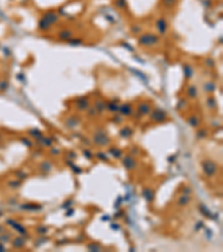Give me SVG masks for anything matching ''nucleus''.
<instances>
[{
  "mask_svg": "<svg viewBox=\"0 0 223 252\" xmlns=\"http://www.w3.org/2000/svg\"><path fill=\"white\" fill-rule=\"evenodd\" d=\"M137 44L143 47H154L160 44V36L153 33L139 34L137 38Z\"/></svg>",
  "mask_w": 223,
  "mask_h": 252,
  "instance_id": "nucleus-1",
  "label": "nucleus"
},
{
  "mask_svg": "<svg viewBox=\"0 0 223 252\" xmlns=\"http://www.w3.org/2000/svg\"><path fill=\"white\" fill-rule=\"evenodd\" d=\"M93 144L97 147H107L110 144V136L103 130H98L93 134Z\"/></svg>",
  "mask_w": 223,
  "mask_h": 252,
  "instance_id": "nucleus-2",
  "label": "nucleus"
},
{
  "mask_svg": "<svg viewBox=\"0 0 223 252\" xmlns=\"http://www.w3.org/2000/svg\"><path fill=\"white\" fill-rule=\"evenodd\" d=\"M201 168L202 171L205 176L207 177H213L215 174L218 173V165L215 161L211 160V159H204L201 161Z\"/></svg>",
  "mask_w": 223,
  "mask_h": 252,
  "instance_id": "nucleus-3",
  "label": "nucleus"
},
{
  "mask_svg": "<svg viewBox=\"0 0 223 252\" xmlns=\"http://www.w3.org/2000/svg\"><path fill=\"white\" fill-rule=\"evenodd\" d=\"M149 115V120L152 122H155V123L164 122L165 120L167 119V113H166V111L161 108H156L154 109V110H152Z\"/></svg>",
  "mask_w": 223,
  "mask_h": 252,
  "instance_id": "nucleus-4",
  "label": "nucleus"
},
{
  "mask_svg": "<svg viewBox=\"0 0 223 252\" xmlns=\"http://www.w3.org/2000/svg\"><path fill=\"white\" fill-rule=\"evenodd\" d=\"M75 108L79 112L87 111V109L91 107V100L88 96H81L75 100Z\"/></svg>",
  "mask_w": 223,
  "mask_h": 252,
  "instance_id": "nucleus-5",
  "label": "nucleus"
},
{
  "mask_svg": "<svg viewBox=\"0 0 223 252\" xmlns=\"http://www.w3.org/2000/svg\"><path fill=\"white\" fill-rule=\"evenodd\" d=\"M155 27H156V30L159 32V34L161 35V36H165V35L167 34L168 23H167V20L165 19L164 17H160V18L156 19Z\"/></svg>",
  "mask_w": 223,
  "mask_h": 252,
  "instance_id": "nucleus-6",
  "label": "nucleus"
},
{
  "mask_svg": "<svg viewBox=\"0 0 223 252\" xmlns=\"http://www.w3.org/2000/svg\"><path fill=\"white\" fill-rule=\"evenodd\" d=\"M122 165L125 167V169L132 171V170H134L136 168L137 163H136L135 158L133 157V156L127 155V156H125V157H122Z\"/></svg>",
  "mask_w": 223,
  "mask_h": 252,
  "instance_id": "nucleus-7",
  "label": "nucleus"
},
{
  "mask_svg": "<svg viewBox=\"0 0 223 252\" xmlns=\"http://www.w3.org/2000/svg\"><path fill=\"white\" fill-rule=\"evenodd\" d=\"M81 123V118L78 115H69L67 117V119L65 120V127L68 128V129H75L77 128L78 125Z\"/></svg>",
  "mask_w": 223,
  "mask_h": 252,
  "instance_id": "nucleus-8",
  "label": "nucleus"
},
{
  "mask_svg": "<svg viewBox=\"0 0 223 252\" xmlns=\"http://www.w3.org/2000/svg\"><path fill=\"white\" fill-rule=\"evenodd\" d=\"M152 104L149 102L143 101L139 102L138 105H137V112H138L141 115H149L152 111Z\"/></svg>",
  "mask_w": 223,
  "mask_h": 252,
  "instance_id": "nucleus-9",
  "label": "nucleus"
},
{
  "mask_svg": "<svg viewBox=\"0 0 223 252\" xmlns=\"http://www.w3.org/2000/svg\"><path fill=\"white\" fill-rule=\"evenodd\" d=\"M118 112H120V115H124V117H129V115H133L134 112V109H133V105L128 102H125V103H122L120 104V108H118Z\"/></svg>",
  "mask_w": 223,
  "mask_h": 252,
  "instance_id": "nucleus-10",
  "label": "nucleus"
},
{
  "mask_svg": "<svg viewBox=\"0 0 223 252\" xmlns=\"http://www.w3.org/2000/svg\"><path fill=\"white\" fill-rule=\"evenodd\" d=\"M41 17H44L47 21H48L50 25H55V24H57L59 21V15L58 13H56L55 11H52V10H49V11H46L44 15H42Z\"/></svg>",
  "mask_w": 223,
  "mask_h": 252,
  "instance_id": "nucleus-11",
  "label": "nucleus"
},
{
  "mask_svg": "<svg viewBox=\"0 0 223 252\" xmlns=\"http://www.w3.org/2000/svg\"><path fill=\"white\" fill-rule=\"evenodd\" d=\"M57 37H58V39L62 40V42H67V40H69L70 38L74 37V32L68 29V28H65V29H62L60 32H58Z\"/></svg>",
  "mask_w": 223,
  "mask_h": 252,
  "instance_id": "nucleus-12",
  "label": "nucleus"
},
{
  "mask_svg": "<svg viewBox=\"0 0 223 252\" xmlns=\"http://www.w3.org/2000/svg\"><path fill=\"white\" fill-rule=\"evenodd\" d=\"M142 196L144 197V200H145L147 203H152L153 201H154V197H155V193H154V190H153L151 187H145V188L142 190Z\"/></svg>",
  "mask_w": 223,
  "mask_h": 252,
  "instance_id": "nucleus-13",
  "label": "nucleus"
},
{
  "mask_svg": "<svg viewBox=\"0 0 223 252\" xmlns=\"http://www.w3.org/2000/svg\"><path fill=\"white\" fill-rule=\"evenodd\" d=\"M21 210L25 211H31V212H38V211L42 210V205L41 204H37V203H26L23 204L20 206Z\"/></svg>",
  "mask_w": 223,
  "mask_h": 252,
  "instance_id": "nucleus-14",
  "label": "nucleus"
},
{
  "mask_svg": "<svg viewBox=\"0 0 223 252\" xmlns=\"http://www.w3.org/2000/svg\"><path fill=\"white\" fill-rule=\"evenodd\" d=\"M191 200H192L191 195H188V194H182L181 196L178 197V202H176V205H178V207H184V206H186V205L190 204Z\"/></svg>",
  "mask_w": 223,
  "mask_h": 252,
  "instance_id": "nucleus-15",
  "label": "nucleus"
},
{
  "mask_svg": "<svg viewBox=\"0 0 223 252\" xmlns=\"http://www.w3.org/2000/svg\"><path fill=\"white\" fill-rule=\"evenodd\" d=\"M50 28H52V25H50L44 17H41L38 21V30H40L42 33H46V32H48Z\"/></svg>",
  "mask_w": 223,
  "mask_h": 252,
  "instance_id": "nucleus-16",
  "label": "nucleus"
},
{
  "mask_svg": "<svg viewBox=\"0 0 223 252\" xmlns=\"http://www.w3.org/2000/svg\"><path fill=\"white\" fill-rule=\"evenodd\" d=\"M96 110L97 115H102L103 112L106 111V102H104L103 100H97L93 105Z\"/></svg>",
  "mask_w": 223,
  "mask_h": 252,
  "instance_id": "nucleus-17",
  "label": "nucleus"
},
{
  "mask_svg": "<svg viewBox=\"0 0 223 252\" xmlns=\"http://www.w3.org/2000/svg\"><path fill=\"white\" fill-rule=\"evenodd\" d=\"M9 223H11L10 225L13 226V228H15V229L18 231V232L20 233V234H23V235L27 236V234H28V231H27L25 228L23 226V224H20V223H17L16 221H13V220H10V221H8Z\"/></svg>",
  "mask_w": 223,
  "mask_h": 252,
  "instance_id": "nucleus-18",
  "label": "nucleus"
},
{
  "mask_svg": "<svg viewBox=\"0 0 223 252\" xmlns=\"http://www.w3.org/2000/svg\"><path fill=\"white\" fill-rule=\"evenodd\" d=\"M120 136L122 138H124V139H128V138H131L133 136V134H134V131H133V129H131L129 127H127V126H125V127L120 128Z\"/></svg>",
  "mask_w": 223,
  "mask_h": 252,
  "instance_id": "nucleus-19",
  "label": "nucleus"
},
{
  "mask_svg": "<svg viewBox=\"0 0 223 252\" xmlns=\"http://www.w3.org/2000/svg\"><path fill=\"white\" fill-rule=\"evenodd\" d=\"M183 74H184V77L186 80L192 79V76L194 74L193 67L191 65H189V64H184L183 65Z\"/></svg>",
  "mask_w": 223,
  "mask_h": 252,
  "instance_id": "nucleus-20",
  "label": "nucleus"
},
{
  "mask_svg": "<svg viewBox=\"0 0 223 252\" xmlns=\"http://www.w3.org/2000/svg\"><path fill=\"white\" fill-rule=\"evenodd\" d=\"M118 108H120V104L116 103V100L115 101H110L106 103V111L112 112V113H117L118 112Z\"/></svg>",
  "mask_w": 223,
  "mask_h": 252,
  "instance_id": "nucleus-21",
  "label": "nucleus"
},
{
  "mask_svg": "<svg viewBox=\"0 0 223 252\" xmlns=\"http://www.w3.org/2000/svg\"><path fill=\"white\" fill-rule=\"evenodd\" d=\"M197 88L195 85H189L188 88H186V95H188L190 99H196L197 98Z\"/></svg>",
  "mask_w": 223,
  "mask_h": 252,
  "instance_id": "nucleus-22",
  "label": "nucleus"
},
{
  "mask_svg": "<svg viewBox=\"0 0 223 252\" xmlns=\"http://www.w3.org/2000/svg\"><path fill=\"white\" fill-rule=\"evenodd\" d=\"M39 169H40V171H42V173H49V171L52 169V164L48 160H44L39 165Z\"/></svg>",
  "mask_w": 223,
  "mask_h": 252,
  "instance_id": "nucleus-23",
  "label": "nucleus"
},
{
  "mask_svg": "<svg viewBox=\"0 0 223 252\" xmlns=\"http://www.w3.org/2000/svg\"><path fill=\"white\" fill-rule=\"evenodd\" d=\"M108 152H110L114 158H116V159H120V158L123 157V151H122V149H120V148L117 147L110 148V149H108Z\"/></svg>",
  "mask_w": 223,
  "mask_h": 252,
  "instance_id": "nucleus-24",
  "label": "nucleus"
},
{
  "mask_svg": "<svg viewBox=\"0 0 223 252\" xmlns=\"http://www.w3.org/2000/svg\"><path fill=\"white\" fill-rule=\"evenodd\" d=\"M203 90L204 92H207V93L214 92L217 90V84H215L213 81H207V82H205L203 84Z\"/></svg>",
  "mask_w": 223,
  "mask_h": 252,
  "instance_id": "nucleus-25",
  "label": "nucleus"
},
{
  "mask_svg": "<svg viewBox=\"0 0 223 252\" xmlns=\"http://www.w3.org/2000/svg\"><path fill=\"white\" fill-rule=\"evenodd\" d=\"M188 123L190 127L192 128H197L199 126H200V119L197 118L195 115H190L188 118Z\"/></svg>",
  "mask_w": 223,
  "mask_h": 252,
  "instance_id": "nucleus-26",
  "label": "nucleus"
},
{
  "mask_svg": "<svg viewBox=\"0 0 223 252\" xmlns=\"http://www.w3.org/2000/svg\"><path fill=\"white\" fill-rule=\"evenodd\" d=\"M205 104H207V108L210 109V110H214V109H217L218 107L217 100H215L213 96H209V98L207 99V101H205Z\"/></svg>",
  "mask_w": 223,
  "mask_h": 252,
  "instance_id": "nucleus-27",
  "label": "nucleus"
},
{
  "mask_svg": "<svg viewBox=\"0 0 223 252\" xmlns=\"http://www.w3.org/2000/svg\"><path fill=\"white\" fill-rule=\"evenodd\" d=\"M28 134H29L32 138H35L37 141H38L39 139H41V137H42V132L39 130V129H37V128H32V129H30V130L28 131Z\"/></svg>",
  "mask_w": 223,
  "mask_h": 252,
  "instance_id": "nucleus-28",
  "label": "nucleus"
},
{
  "mask_svg": "<svg viewBox=\"0 0 223 252\" xmlns=\"http://www.w3.org/2000/svg\"><path fill=\"white\" fill-rule=\"evenodd\" d=\"M199 209H200L201 213H202V214H204V215L207 216V217H209V219H214L213 214H212V213L209 211V209H207L205 205H203V204H200V205H199Z\"/></svg>",
  "mask_w": 223,
  "mask_h": 252,
  "instance_id": "nucleus-29",
  "label": "nucleus"
},
{
  "mask_svg": "<svg viewBox=\"0 0 223 252\" xmlns=\"http://www.w3.org/2000/svg\"><path fill=\"white\" fill-rule=\"evenodd\" d=\"M13 246H15L16 249H21V248L25 246V240H23V238L18 236V238H16V239L13 241Z\"/></svg>",
  "mask_w": 223,
  "mask_h": 252,
  "instance_id": "nucleus-30",
  "label": "nucleus"
},
{
  "mask_svg": "<svg viewBox=\"0 0 223 252\" xmlns=\"http://www.w3.org/2000/svg\"><path fill=\"white\" fill-rule=\"evenodd\" d=\"M38 142H40L44 147H52V140L49 137H44L42 136L41 139L38 140Z\"/></svg>",
  "mask_w": 223,
  "mask_h": 252,
  "instance_id": "nucleus-31",
  "label": "nucleus"
},
{
  "mask_svg": "<svg viewBox=\"0 0 223 252\" xmlns=\"http://www.w3.org/2000/svg\"><path fill=\"white\" fill-rule=\"evenodd\" d=\"M86 248H87L88 251H93V252H99L102 251V246H99V244H97V243H88L87 246H86Z\"/></svg>",
  "mask_w": 223,
  "mask_h": 252,
  "instance_id": "nucleus-32",
  "label": "nucleus"
},
{
  "mask_svg": "<svg viewBox=\"0 0 223 252\" xmlns=\"http://www.w3.org/2000/svg\"><path fill=\"white\" fill-rule=\"evenodd\" d=\"M66 43H67L68 45H70V46H81V45H83V44H84L83 39H81V38H75V37L70 38V39L67 40Z\"/></svg>",
  "mask_w": 223,
  "mask_h": 252,
  "instance_id": "nucleus-33",
  "label": "nucleus"
},
{
  "mask_svg": "<svg viewBox=\"0 0 223 252\" xmlns=\"http://www.w3.org/2000/svg\"><path fill=\"white\" fill-rule=\"evenodd\" d=\"M48 231H49V228L48 226H45V225H40L36 229V232L38 233V234H40V235H45V234H47Z\"/></svg>",
  "mask_w": 223,
  "mask_h": 252,
  "instance_id": "nucleus-34",
  "label": "nucleus"
},
{
  "mask_svg": "<svg viewBox=\"0 0 223 252\" xmlns=\"http://www.w3.org/2000/svg\"><path fill=\"white\" fill-rule=\"evenodd\" d=\"M115 6L118 9H126L127 2L126 0H115Z\"/></svg>",
  "mask_w": 223,
  "mask_h": 252,
  "instance_id": "nucleus-35",
  "label": "nucleus"
},
{
  "mask_svg": "<svg viewBox=\"0 0 223 252\" xmlns=\"http://www.w3.org/2000/svg\"><path fill=\"white\" fill-rule=\"evenodd\" d=\"M131 32H132L134 35H139V34H142L143 28L142 26H139V25H133V26L131 27Z\"/></svg>",
  "mask_w": 223,
  "mask_h": 252,
  "instance_id": "nucleus-36",
  "label": "nucleus"
},
{
  "mask_svg": "<svg viewBox=\"0 0 223 252\" xmlns=\"http://www.w3.org/2000/svg\"><path fill=\"white\" fill-rule=\"evenodd\" d=\"M176 2H178V0H162V3L165 8H172V7H174Z\"/></svg>",
  "mask_w": 223,
  "mask_h": 252,
  "instance_id": "nucleus-37",
  "label": "nucleus"
},
{
  "mask_svg": "<svg viewBox=\"0 0 223 252\" xmlns=\"http://www.w3.org/2000/svg\"><path fill=\"white\" fill-rule=\"evenodd\" d=\"M87 117L88 118H93V117H95V115H97V112H96V110H95V108L94 107H89V108L87 109Z\"/></svg>",
  "mask_w": 223,
  "mask_h": 252,
  "instance_id": "nucleus-38",
  "label": "nucleus"
},
{
  "mask_svg": "<svg viewBox=\"0 0 223 252\" xmlns=\"http://www.w3.org/2000/svg\"><path fill=\"white\" fill-rule=\"evenodd\" d=\"M112 121L114 122V123H117V125H120L122 122H123V115H114L113 119H112Z\"/></svg>",
  "mask_w": 223,
  "mask_h": 252,
  "instance_id": "nucleus-39",
  "label": "nucleus"
},
{
  "mask_svg": "<svg viewBox=\"0 0 223 252\" xmlns=\"http://www.w3.org/2000/svg\"><path fill=\"white\" fill-rule=\"evenodd\" d=\"M197 136L196 137L199 138V139H204V138L207 136V131L205 130V129H201V130L197 131Z\"/></svg>",
  "mask_w": 223,
  "mask_h": 252,
  "instance_id": "nucleus-40",
  "label": "nucleus"
},
{
  "mask_svg": "<svg viewBox=\"0 0 223 252\" xmlns=\"http://www.w3.org/2000/svg\"><path fill=\"white\" fill-rule=\"evenodd\" d=\"M96 157L98 158V159H100V160H104V161L108 160V158H107L106 154H105V152H102V151H97V152H96Z\"/></svg>",
  "mask_w": 223,
  "mask_h": 252,
  "instance_id": "nucleus-41",
  "label": "nucleus"
},
{
  "mask_svg": "<svg viewBox=\"0 0 223 252\" xmlns=\"http://www.w3.org/2000/svg\"><path fill=\"white\" fill-rule=\"evenodd\" d=\"M185 105H186V99H180V101H178V104H176V109H178V110H181L182 108H184Z\"/></svg>",
  "mask_w": 223,
  "mask_h": 252,
  "instance_id": "nucleus-42",
  "label": "nucleus"
},
{
  "mask_svg": "<svg viewBox=\"0 0 223 252\" xmlns=\"http://www.w3.org/2000/svg\"><path fill=\"white\" fill-rule=\"evenodd\" d=\"M205 65H207V67H214L215 63H214V61L212 58L207 57V58H205Z\"/></svg>",
  "mask_w": 223,
  "mask_h": 252,
  "instance_id": "nucleus-43",
  "label": "nucleus"
},
{
  "mask_svg": "<svg viewBox=\"0 0 223 252\" xmlns=\"http://www.w3.org/2000/svg\"><path fill=\"white\" fill-rule=\"evenodd\" d=\"M20 140H21V142H23V144L26 145L27 147H32V145H34L32 144V141H30L28 138H21Z\"/></svg>",
  "mask_w": 223,
  "mask_h": 252,
  "instance_id": "nucleus-44",
  "label": "nucleus"
},
{
  "mask_svg": "<svg viewBox=\"0 0 223 252\" xmlns=\"http://www.w3.org/2000/svg\"><path fill=\"white\" fill-rule=\"evenodd\" d=\"M83 155H84V157H86L87 159H91V158L93 157V154H92L89 150H87V149H84V150H83Z\"/></svg>",
  "mask_w": 223,
  "mask_h": 252,
  "instance_id": "nucleus-45",
  "label": "nucleus"
},
{
  "mask_svg": "<svg viewBox=\"0 0 223 252\" xmlns=\"http://www.w3.org/2000/svg\"><path fill=\"white\" fill-rule=\"evenodd\" d=\"M182 192H183V194H188V195H191L192 192H193V190H192L190 186H186V187H184V188H183V190H182Z\"/></svg>",
  "mask_w": 223,
  "mask_h": 252,
  "instance_id": "nucleus-46",
  "label": "nucleus"
},
{
  "mask_svg": "<svg viewBox=\"0 0 223 252\" xmlns=\"http://www.w3.org/2000/svg\"><path fill=\"white\" fill-rule=\"evenodd\" d=\"M71 169H73V171H74V173H76V174H81V173H83V170H81L79 167H77V166H75V164L71 166Z\"/></svg>",
  "mask_w": 223,
  "mask_h": 252,
  "instance_id": "nucleus-47",
  "label": "nucleus"
},
{
  "mask_svg": "<svg viewBox=\"0 0 223 252\" xmlns=\"http://www.w3.org/2000/svg\"><path fill=\"white\" fill-rule=\"evenodd\" d=\"M20 184H21V183H20L19 180H18V182H11V183H10L9 185H10L11 187H15V188H17V187H19V186H20Z\"/></svg>",
  "mask_w": 223,
  "mask_h": 252,
  "instance_id": "nucleus-48",
  "label": "nucleus"
},
{
  "mask_svg": "<svg viewBox=\"0 0 223 252\" xmlns=\"http://www.w3.org/2000/svg\"><path fill=\"white\" fill-rule=\"evenodd\" d=\"M59 152H60V150L59 149H57V148H52V151H50V154L52 155V156H56V155H59Z\"/></svg>",
  "mask_w": 223,
  "mask_h": 252,
  "instance_id": "nucleus-49",
  "label": "nucleus"
},
{
  "mask_svg": "<svg viewBox=\"0 0 223 252\" xmlns=\"http://www.w3.org/2000/svg\"><path fill=\"white\" fill-rule=\"evenodd\" d=\"M131 154L132 155H137L138 154V148H133L132 150H131Z\"/></svg>",
  "mask_w": 223,
  "mask_h": 252,
  "instance_id": "nucleus-50",
  "label": "nucleus"
},
{
  "mask_svg": "<svg viewBox=\"0 0 223 252\" xmlns=\"http://www.w3.org/2000/svg\"><path fill=\"white\" fill-rule=\"evenodd\" d=\"M73 213H74V210H69L68 212H66V216H71Z\"/></svg>",
  "mask_w": 223,
  "mask_h": 252,
  "instance_id": "nucleus-51",
  "label": "nucleus"
},
{
  "mask_svg": "<svg viewBox=\"0 0 223 252\" xmlns=\"http://www.w3.org/2000/svg\"><path fill=\"white\" fill-rule=\"evenodd\" d=\"M1 231H2V228H1V226H0V232H1Z\"/></svg>",
  "mask_w": 223,
  "mask_h": 252,
  "instance_id": "nucleus-52",
  "label": "nucleus"
},
{
  "mask_svg": "<svg viewBox=\"0 0 223 252\" xmlns=\"http://www.w3.org/2000/svg\"><path fill=\"white\" fill-rule=\"evenodd\" d=\"M0 137H1V136H0Z\"/></svg>",
  "mask_w": 223,
  "mask_h": 252,
  "instance_id": "nucleus-53",
  "label": "nucleus"
}]
</instances>
